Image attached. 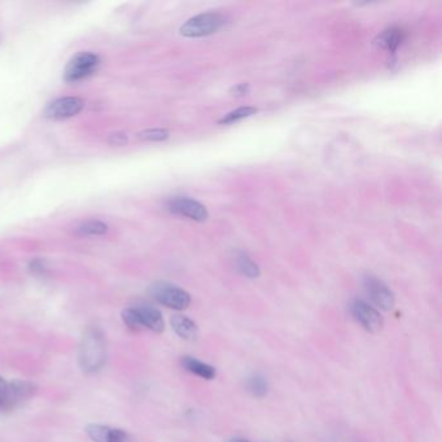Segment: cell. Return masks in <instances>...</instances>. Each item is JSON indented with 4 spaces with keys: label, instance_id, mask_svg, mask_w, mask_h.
<instances>
[{
    "label": "cell",
    "instance_id": "6da1fadb",
    "mask_svg": "<svg viewBox=\"0 0 442 442\" xmlns=\"http://www.w3.org/2000/svg\"><path fill=\"white\" fill-rule=\"evenodd\" d=\"M107 362V343L99 327H88L79 345V366L86 373H95Z\"/></svg>",
    "mask_w": 442,
    "mask_h": 442
},
{
    "label": "cell",
    "instance_id": "7a4b0ae2",
    "mask_svg": "<svg viewBox=\"0 0 442 442\" xmlns=\"http://www.w3.org/2000/svg\"><path fill=\"white\" fill-rule=\"evenodd\" d=\"M148 291L152 299L173 310H184L191 304V296L183 288L171 283L156 282Z\"/></svg>",
    "mask_w": 442,
    "mask_h": 442
},
{
    "label": "cell",
    "instance_id": "3957f363",
    "mask_svg": "<svg viewBox=\"0 0 442 442\" xmlns=\"http://www.w3.org/2000/svg\"><path fill=\"white\" fill-rule=\"evenodd\" d=\"M226 23L223 14L208 12L197 14L186 21L180 27V34L187 38H200L217 33Z\"/></svg>",
    "mask_w": 442,
    "mask_h": 442
},
{
    "label": "cell",
    "instance_id": "277c9868",
    "mask_svg": "<svg viewBox=\"0 0 442 442\" xmlns=\"http://www.w3.org/2000/svg\"><path fill=\"white\" fill-rule=\"evenodd\" d=\"M100 66V58L93 52H79L68 62L64 71V81L68 84L79 82L93 75Z\"/></svg>",
    "mask_w": 442,
    "mask_h": 442
},
{
    "label": "cell",
    "instance_id": "5b68a950",
    "mask_svg": "<svg viewBox=\"0 0 442 442\" xmlns=\"http://www.w3.org/2000/svg\"><path fill=\"white\" fill-rule=\"evenodd\" d=\"M363 286L372 304L384 311H389L395 306V295L382 280L373 275H366Z\"/></svg>",
    "mask_w": 442,
    "mask_h": 442
},
{
    "label": "cell",
    "instance_id": "8992f818",
    "mask_svg": "<svg viewBox=\"0 0 442 442\" xmlns=\"http://www.w3.org/2000/svg\"><path fill=\"white\" fill-rule=\"evenodd\" d=\"M84 107V101L75 96L59 97L48 104L43 116L48 120H66L79 114Z\"/></svg>",
    "mask_w": 442,
    "mask_h": 442
},
{
    "label": "cell",
    "instance_id": "52a82bcc",
    "mask_svg": "<svg viewBox=\"0 0 442 442\" xmlns=\"http://www.w3.org/2000/svg\"><path fill=\"white\" fill-rule=\"evenodd\" d=\"M352 314L354 319L371 334L379 332L384 326L380 312L376 310L370 304H367L363 299H354L352 306Z\"/></svg>",
    "mask_w": 442,
    "mask_h": 442
},
{
    "label": "cell",
    "instance_id": "ba28073f",
    "mask_svg": "<svg viewBox=\"0 0 442 442\" xmlns=\"http://www.w3.org/2000/svg\"><path fill=\"white\" fill-rule=\"evenodd\" d=\"M168 209L174 214L187 217L196 222H204L208 219L209 213L203 204L190 197H174L168 204Z\"/></svg>",
    "mask_w": 442,
    "mask_h": 442
},
{
    "label": "cell",
    "instance_id": "9c48e42d",
    "mask_svg": "<svg viewBox=\"0 0 442 442\" xmlns=\"http://www.w3.org/2000/svg\"><path fill=\"white\" fill-rule=\"evenodd\" d=\"M132 308L136 311L143 328L151 330L156 334H161L165 330V322H164L162 314L157 308L152 306V305H148V304L136 305Z\"/></svg>",
    "mask_w": 442,
    "mask_h": 442
},
{
    "label": "cell",
    "instance_id": "30bf717a",
    "mask_svg": "<svg viewBox=\"0 0 442 442\" xmlns=\"http://www.w3.org/2000/svg\"><path fill=\"white\" fill-rule=\"evenodd\" d=\"M36 391L38 386L34 382L21 379H14L10 382V397L12 410L30 401L36 395Z\"/></svg>",
    "mask_w": 442,
    "mask_h": 442
},
{
    "label": "cell",
    "instance_id": "8fae6325",
    "mask_svg": "<svg viewBox=\"0 0 442 442\" xmlns=\"http://www.w3.org/2000/svg\"><path fill=\"white\" fill-rule=\"evenodd\" d=\"M170 326L173 331L183 340L193 341L199 336L197 324L186 315H173L170 319Z\"/></svg>",
    "mask_w": 442,
    "mask_h": 442
},
{
    "label": "cell",
    "instance_id": "7c38bea8",
    "mask_svg": "<svg viewBox=\"0 0 442 442\" xmlns=\"http://www.w3.org/2000/svg\"><path fill=\"white\" fill-rule=\"evenodd\" d=\"M405 40V32L400 27H391L384 30L380 36L376 38L375 45L378 47L393 52L400 47Z\"/></svg>",
    "mask_w": 442,
    "mask_h": 442
},
{
    "label": "cell",
    "instance_id": "4fadbf2b",
    "mask_svg": "<svg viewBox=\"0 0 442 442\" xmlns=\"http://www.w3.org/2000/svg\"><path fill=\"white\" fill-rule=\"evenodd\" d=\"M182 366L183 369L188 372H191L193 375L205 379V380H213L217 375L213 366L204 363L201 360L195 358V357H183L182 358Z\"/></svg>",
    "mask_w": 442,
    "mask_h": 442
},
{
    "label": "cell",
    "instance_id": "5bb4252c",
    "mask_svg": "<svg viewBox=\"0 0 442 442\" xmlns=\"http://www.w3.org/2000/svg\"><path fill=\"white\" fill-rule=\"evenodd\" d=\"M235 266L238 269L240 274L247 276V278H258L261 274V270L258 267V265L251 260V257L247 253L240 251L235 257Z\"/></svg>",
    "mask_w": 442,
    "mask_h": 442
},
{
    "label": "cell",
    "instance_id": "9a60e30c",
    "mask_svg": "<svg viewBox=\"0 0 442 442\" xmlns=\"http://www.w3.org/2000/svg\"><path fill=\"white\" fill-rule=\"evenodd\" d=\"M247 391L254 397L262 398L269 392V382L262 375L254 373V375L249 376L247 380Z\"/></svg>",
    "mask_w": 442,
    "mask_h": 442
},
{
    "label": "cell",
    "instance_id": "2e32d148",
    "mask_svg": "<svg viewBox=\"0 0 442 442\" xmlns=\"http://www.w3.org/2000/svg\"><path fill=\"white\" fill-rule=\"evenodd\" d=\"M75 231L82 236H100L107 234L108 225L101 221H86Z\"/></svg>",
    "mask_w": 442,
    "mask_h": 442
},
{
    "label": "cell",
    "instance_id": "e0dca14e",
    "mask_svg": "<svg viewBox=\"0 0 442 442\" xmlns=\"http://www.w3.org/2000/svg\"><path fill=\"white\" fill-rule=\"evenodd\" d=\"M257 113V108L254 107H241L230 112L228 114H225L221 120L218 121L219 125H231V123H236L239 121L244 120L251 117L253 114Z\"/></svg>",
    "mask_w": 442,
    "mask_h": 442
},
{
    "label": "cell",
    "instance_id": "ac0fdd59",
    "mask_svg": "<svg viewBox=\"0 0 442 442\" xmlns=\"http://www.w3.org/2000/svg\"><path fill=\"white\" fill-rule=\"evenodd\" d=\"M112 428L103 424H88L86 427L87 436L94 442H109Z\"/></svg>",
    "mask_w": 442,
    "mask_h": 442
},
{
    "label": "cell",
    "instance_id": "d6986e66",
    "mask_svg": "<svg viewBox=\"0 0 442 442\" xmlns=\"http://www.w3.org/2000/svg\"><path fill=\"white\" fill-rule=\"evenodd\" d=\"M121 318H122V322H123V324H125L129 330L135 331V332L144 330L142 323L139 321V317H138V314H136V311H135L134 308H127V309H125V310L122 311Z\"/></svg>",
    "mask_w": 442,
    "mask_h": 442
},
{
    "label": "cell",
    "instance_id": "ffe728a7",
    "mask_svg": "<svg viewBox=\"0 0 442 442\" xmlns=\"http://www.w3.org/2000/svg\"><path fill=\"white\" fill-rule=\"evenodd\" d=\"M0 411L8 413L12 411L11 397H10V382L0 376Z\"/></svg>",
    "mask_w": 442,
    "mask_h": 442
},
{
    "label": "cell",
    "instance_id": "44dd1931",
    "mask_svg": "<svg viewBox=\"0 0 442 442\" xmlns=\"http://www.w3.org/2000/svg\"><path fill=\"white\" fill-rule=\"evenodd\" d=\"M168 130L165 129H148L138 134V138L147 142H164L169 138Z\"/></svg>",
    "mask_w": 442,
    "mask_h": 442
},
{
    "label": "cell",
    "instance_id": "7402d4cb",
    "mask_svg": "<svg viewBox=\"0 0 442 442\" xmlns=\"http://www.w3.org/2000/svg\"><path fill=\"white\" fill-rule=\"evenodd\" d=\"M109 442H132V439L125 430H120V428H112Z\"/></svg>",
    "mask_w": 442,
    "mask_h": 442
},
{
    "label": "cell",
    "instance_id": "603a6c76",
    "mask_svg": "<svg viewBox=\"0 0 442 442\" xmlns=\"http://www.w3.org/2000/svg\"><path fill=\"white\" fill-rule=\"evenodd\" d=\"M108 142L112 145H125V144L127 143V136L125 134H122V132H116V134L110 135Z\"/></svg>",
    "mask_w": 442,
    "mask_h": 442
},
{
    "label": "cell",
    "instance_id": "cb8c5ba5",
    "mask_svg": "<svg viewBox=\"0 0 442 442\" xmlns=\"http://www.w3.org/2000/svg\"><path fill=\"white\" fill-rule=\"evenodd\" d=\"M30 271L34 275H45L46 274V265L39 260H36L30 263Z\"/></svg>",
    "mask_w": 442,
    "mask_h": 442
},
{
    "label": "cell",
    "instance_id": "d4e9b609",
    "mask_svg": "<svg viewBox=\"0 0 442 442\" xmlns=\"http://www.w3.org/2000/svg\"><path fill=\"white\" fill-rule=\"evenodd\" d=\"M249 91V84H240L235 87H232L231 90V94L234 96H244L248 94Z\"/></svg>",
    "mask_w": 442,
    "mask_h": 442
},
{
    "label": "cell",
    "instance_id": "484cf974",
    "mask_svg": "<svg viewBox=\"0 0 442 442\" xmlns=\"http://www.w3.org/2000/svg\"><path fill=\"white\" fill-rule=\"evenodd\" d=\"M230 442H249L248 440H245V439H235V440H232V441Z\"/></svg>",
    "mask_w": 442,
    "mask_h": 442
}]
</instances>
